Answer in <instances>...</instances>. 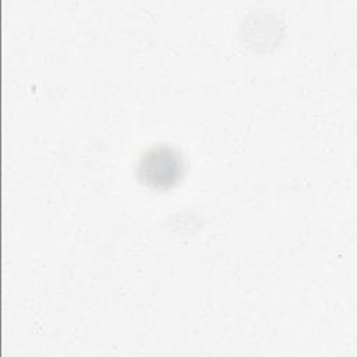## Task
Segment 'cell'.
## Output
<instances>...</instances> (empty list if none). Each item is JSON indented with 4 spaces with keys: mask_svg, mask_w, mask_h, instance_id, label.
<instances>
[{
    "mask_svg": "<svg viewBox=\"0 0 357 357\" xmlns=\"http://www.w3.org/2000/svg\"><path fill=\"white\" fill-rule=\"evenodd\" d=\"M184 173V160L180 152L167 145H155L144 151L137 163V176L146 185L169 188Z\"/></svg>",
    "mask_w": 357,
    "mask_h": 357,
    "instance_id": "cell-1",
    "label": "cell"
}]
</instances>
